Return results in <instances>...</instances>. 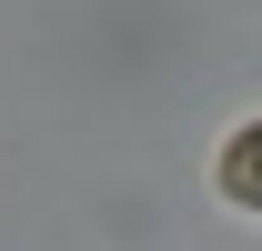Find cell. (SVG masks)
Returning a JSON list of instances; mask_svg holds the SVG:
<instances>
[{
	"instance_id": "obj_1",
	"label": "cell",
	"mask_w": 262,
	"mask_h": 251,
	"mask_svg": "<svg viewBox=\"0 0 262 251\" xmlns=\"http://www.w3.org/2000/svg\"><path fill=\"white\" fill-rule=\"evenodd\" d=\"M222 201H242V211L262 221V121H242L222 141Z\"/></svg>"
}]
</instances>
